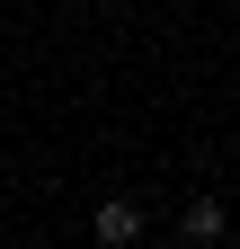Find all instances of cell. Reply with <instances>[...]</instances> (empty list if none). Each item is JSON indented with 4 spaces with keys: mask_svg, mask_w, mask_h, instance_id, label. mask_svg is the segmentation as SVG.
Masks as SVG:
<instances>
[{
    "mask_svg": "<svg viewBox=\"0 0 240 249\" xmlns=\"http://www.w3.org/2000/svg\"><path fill=\"white\" fill-rule=\"evenodd\" d=\"M89 231H98L107 249H125V240H142V205H125V196H116V205H98V223H89Z\"/></svg>",
    "mask_w": 240,
    "mask_h": 249,
    "instance_id": "6da1fadb",
    "label": "cell"
},
{
    "mask_svg": "<svg viewBox=\"0 0 240 249\" xmlns=\"http://www.w3.org/2000/svg\"><path fill=\"white\" fill-rule=\"evenodd\" d=\"M178 231H187L196 249H205V240H223V205H214V196H196L187 213H178Z\"/></svg>",
    "mask_w": 240,
    "mask_h": 249,
    "instance_id": "7a4b0ae2",
    "label": "cell"
}]
</instances>
